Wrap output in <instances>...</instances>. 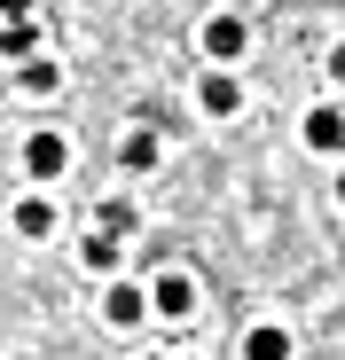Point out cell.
<instances>
[{
  "label": "cell",
  "mask_w": 345,
  "mask_h": 360,
  "mask_svg": "<svg viewBox=\"0 0 345 360\" xmlns=\"http://www.w3.org/2000/svg\"><path fill=\"white\" fill-rule=\"evenodd\" d=\"M63 165H71L63 134H55V126H32V141H24V172H32V180H55Z\"/></svg>",
  "instance_id": "6da1fadb"
},
{
  "label": "cell",
  "mask_w": 345,
  "mask_h": 360,
  "mask_svg": "<svg viewBox=\"0 0 345 360\" xmlns=\"http://www.w3.org/2000/svg\"><path fill=\"white\" fill-rule=\"evenodd\" d=\"M149 306H157V321H189V314H196L189 274H157V282H149Z\"/></svg>",
  "instance_id": "7a4b0ae2"
},
{
  "label": "cell",
  "mask_w": 345,
  "mask_h": 360,
  "mask_svg": "<svg viewBox=\"0 0 345 360\" xmlns=\"http://www.w3.org/2000/svg\"><path fill=\"white\" fill-rule=\"evenodd\" d=\"M244 39H251V32H244V16H212V24H204V55H212V63H236Z\"/></svg>",
  "instance_id": "3957f363"
},
{
  "label": "cell",
  "mask_w": 345,
  "mask_h": 360,
  "mask_svg": "<svg viewBox=\"0 0 345 360\" xmlns=\"http://www.w3.org/2000/svg\"><path fill=\"white\" fill-rule=\"evenodd\" d=\"M306 149H322V157H337V149H345V110H330V102H322V110H306Z\"/></svg>",
  "instance_id": "277c9868"
},
{
  "label": "cell",
  "mask_w": 345,
  "mask_h": 360,
  "mask_svg": "<svg viewBox=\"0 0 345 360\" xmlns=\"http://www.w3.org/2000/svg\"><path fill=\"white\" fill-rule=\"evenodd\" d=\"M102 314H110V329H134V321H142V314H157V306H149V290H134V282H118V290L102 297Z\"/></svg>",
  "instance_id": "5b68a950"
},
{
  "label": "cell",
  "mask_w": 345,
  "mask_h": 360,
  "mask_svg": "<svg viewBox=\"0 0 345 360\" xmlns=\"http://www.w3.org/2000/svg\"><path fill=\"white\" fill-rule=\"evenodd\" d=\"M196 102H204L212 117H236V110H244V86H236V79H227V71H212V79L196 86Z\"/></svg>",
  "instance_id": "8992f818"
},
{
  "label": "cell",
  "mask_w": 345,
  "mask_h": 360,
  "mask_svg": "<svg viewBox=\"0 0 345 360\" xmlns=\"http://www.w3.org/2000/svg\"><path fill=\"white\" fill-rule=\"evenodd\" d=\"M244 360H291V329H282V321H259V329L244 337Z\"/></svg>",
  "instance_id": "52a82bcc"
},
{
  "label": "cell",
  "mask_w": 345,
  "mask_h": 360,
  "mask_svg": "<svg viewBox=\"0 0 345 360\" xmlns=\"http://www.w3.org/2000/svg\"><path fill=\"white\" fill-rule=\"evenodd\" d=\"M16 235H32V243L55 235V204H47V196H24V204H16Z\"/></svg>",
  "instance_id": "ba28073f"
},
{
  "label": "cell",
  "mask_w": 345,
  "mask_h": 360,
  "mask_svg": "<svg viewBox=\"0 0 345 360\" xmlns=\"http://www.w3.org/2000/svg\"><path fill=\"white\" fill-rule=\"evenodd\" d=\"M118 157H126V172H149V165H157V134H149V126H134V134L118 141Z\"/></svg>",
  "instance_id": "9c48e42d"
},
{
  "label": "cell",
  "mask_w": 345,
  "mask_h": 360,
  "mask_svg": "<svg viewBox=\"0 0 345 360\" xmlns=\"http://www.w3.org/2000/svg\"><path fill=\"white\" fill-rule=\"evenodd\" d=\"M118 259H126V251H118V227L87 235V266H94V274H118Z\"/></svg>",
  "instance_id": "30bf717a"
},
{
  "label": "cell",
  "mask_w": 345,
  "mask_h": 360,
  "mask_svg": "<svg viewBox=\"0 0 345 360\" xmlns=\"http://www.w3.org/2000/svg\"><path fill=\"white\" fill-rule=\"evenodd\" d=\"M16 79H24V94H55V86H63V71H55V63H39V55H32Z\"/></svg>",
  "instance_id": "8fae6325"
},
{
  "label": "cell",
  "mask_w": 345,
  "mask_h": 360,
  "mask_svg": "<svg viewBox=\"0 0 345 360\" xmlns=\"http://www.w3.org/2000/svg\"><path fill=\"white\" fill-rule=\"evenodd\" d=\"M0 55H32V16H8V24H0Z\"/></svg>",
  "instance_id": "7c38bea8"
},
{
  "label": "cell",
  "mask_w": 345,
  "mask_h": 360,
  "mask_svg": "<svg viewBox=\"0 0 345 360\" xmlns=\"http://www.w3.org/2000/svg\"><path fill=\"white\" fill-rule=\"evenodd\" d=\"M330 79H337V86H345V39H337V47H330Z\"/></svg>",
  "instance_id": "4fadbf2b"
},
{
  "label": "cell",
  "mask_w": 345,
  "mask_h": 360,
  "mask_svg": "<svg viewBox=\"0 0 345 360\" xmlns=\"http://www.w3.org/2000/svg\"><path fill=\"white\" fill-rule=\"evenodd\" d=\"M8 16H32V0H0V24H8Z\"/></svg>",
  "instance_id": "5bb4252c"
},
{
  "label": "cell",
  "mask_w": 345,
  "mask_h": 360,
  "mask_svg": "<svg viewBox=\"0 0 345 360\" xmlns=\"http://www.w3.org/2000/svg\"><path fill=\"white\" fill-rule=\"evenodd\" d=\"M337 196H345V180H337Z\"/></svg>",
  "instance_id": "9a60e30c"
}]
</instances>
